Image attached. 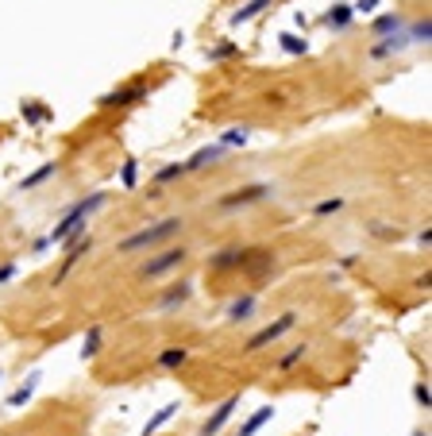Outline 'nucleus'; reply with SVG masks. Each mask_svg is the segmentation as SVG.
Instances as JSON below:
<instances>
[{
  "instance_id": "obj_1",
  "label": "nucleus",
  "mask_w": 432,
  "mask_h": 436,
  "mask_svg": "<svg viewBox=\"0 0 432 436\" xmlns=\"http://www.w3.org/2000/svg\"><path fill=\"white\" fill-rule=\"evenodd\" d=\"M108 205V193L105 189H93L89 197H82V201H74L66 212L59 217V224L50 228V235H43L50 247H62L70 244V240H77V235H85V224H89L93 212H100Z\"/></svg>"
},
{
  "instance_id": "obj_2",
  "label": "nucleus",
  "mask_w": 432,
  "mask_h": 436,
  "mask_svg": "<svg viewBox=\"0 0 432 436\" xmlns=\"http://www.w3.org/2000/svg\"><path fill=\"white\" fill-rule=\"evenodd\" d=\"M182 228H185L182 217H162V220H155V224H143V228H135L132 235H124V240L116 244V251L120 255L158 251V247H167L174 235H182Z\"/></svg>"
},
{
  "instance_id": "obj_3",
  "label": "nucleus",
  "mask_w": 432,
  "mask_h": 436,
  "mask_svg": "<svg viewBox=\"0 0 432 436\" xmlns=\"http://www.w3.org/2000/svg\"><path fill=\"white\" fill-rule=\"evenodd\" d=\"M185 259H190V251H185L182 244H178V247H158L155 255H147V263H143L135 274H139L143 282H158V278H167V274H174V270H182Z\"/></svg>"
},
{
  "instance_id": "obj_4",
  "label": "nucleus",
  "mask_w": 432,
  "mask_h": 436,
  "mask_svg": "<svg viewBox=\"0 0 432 436\" xmlns=\"http://www.w3.org/2000/svg\"><path fill=\"white\" fill-rule=\"evenodd\" d=\"M293 325H298V313L293 309H286V313H278L270 325H263L259 332H251L247 336V344H243V352L247 355H255V352H263V348H270V344H278L286 332H293Z\"/></svg>"
},
{
  "instance_id": "obj_5",
  "label": "nucleus",
  "mask_w": 432,
  "mask_h": 436,
  "mask_svg": "<svg viewBox=\"0 0 432 436\" xmlns=\"http://www.w3.org/2000/svg\"><path fill=\"white\" fill-rule=\"evenodd\" d=\"M270 193H275V185H270V182H247V185H240V189H232V193H220V201H216V209H220V212L247 209V205H259V201H266Z\"/></svg>"
},
{
  "instance_id": "obj_6",
  "label": "nucleus",
  "mask_w": 432,
  "mask_h": 436,
  "mask_svg": "<svg viewBox=\"0 0 432 436\" xmlns=\"http://www.w3.org/2000/svg\"><path fill=\"white\" fill-rule=\"evenodd\" d=\"M62 247H66V255H62V267H59V274H54V282H66L70 270H74L77 263L93 251V235L85 232V235H77V240H70V244H62Z\"/></svg>"
},
{
  "instance_id": "obj_7",
  "label": "nucleus",
  "mask_w": 432,
  "mask_h": 436,
  "mask_svg": "<svg viewBox=\"0 0 432 436\" xmlns=\"http://www.w3.org/2000/svg\"><path fill=\"white\" fill-rule=\"evenodd\" d=\"M139 101H147V85L132 81V85H120V89L105 93V97H100V109H132V104H139Z\"/></svg>"
},
{
  "instance_id": "obj_8",
  "label": "nucleus",
  "mask_w": 432,
  "mask_h": 436,
  "mask_svg": "<svg viewBox=\"0 0 432 436\" xmlns=\"http://www.w3.org/2000/svg\"><path fill=\"white\" fill-rule=\"evenodd\" d=\"M236 410H240V394L224 398V402H220L213 413H208V421H205V425L197 428V436H220V433H224V425L232 421V413H236Z\"/></svg>"
},
{
  "instance_id": "obj_9",
  "label": "nucleus",
  "mask_w": 432,
  "mask_h": 436,
  "mask_svg": "<svg viewBox=\"0 0 432 436\" xmlns=\"http://www.w3.org/2000/svg\"><path fill=\"white\" fill-rule=\"evenodd\" d=\"M251 255H259V251H251V247H240V244H236V247H224V251L208 255V270H232V267H243Z\"/></svg>"
},
{
  "instance_id": "obj_10",
  "label": "nucleus",
  "mask_w": 432,
  "mask_h": 436,
  "mask_svg": "<svg viewBox=\"0 0 432 436\" xmlns=\"http://www.w3.org/2000/svg\"><path fill=\"white\" fill-rule=\"evenodd\" d=\"M406 47H409V39H406V27H401L398 35H386V39H374V42H371V51H367V54L383 62V59H394V54H401Z\"/></svg>"
},
{
  "instance_id": "obj_11",
  "label": "nucleus",
  "mask_w": 432,
  "mask_h": 436,
  "mask_svg": "<svg viewBox=\"0 0 432 436\" xmlns=\"http://www.w3.org/2000/svg\"><path fill=\"white\" fill-rule=\"evenodd\" d=\"M190 294H193V282H174V286H167L162 290V297H158V309L162 313H170V309H182L185 302H190Z\"/></svg>"
},
{
  "instance_id": "obj_12",
  "label": "nucleus",
  "mask_w": 432,
  "mask_h": 436,
  "mask_svg": "<svg viewBox=\"0 0 432 436\" xmlns=\"http://www.w3.org/2000/svg\"><path fill=\"white\" fill-rule=\"evenodd\" d=\"M220 159H224V147H216V143H208V147H197V151L185 159V174H193V170H205V166H216Z\"/></svg>"
},
{
  "instance_id": "obj_13",
  "label": "nucleus",
  "mask_w": 432,
  "mask_h": 436,
  "mask_svg": "<svg viewBox=\"0 0 432 436\" xmlns=\"http://www.w3.org/2000/svg\"><path fill=\"white\" fill-rule=\"evenodd\" d=\"M174 417H178V402H167L162 410H155V413H151V421L139 428V436H158V433H162V428H167Z\"/></svg>"
},
{
  "instance_id": "obj_14",
  "label": "nucleus",
  "mask_w": 432,
  "mask_h": 436,
  "mask_svg": "<svg viewBox=\"0 0 432 436\" xmlns=\"http://www.w3.org/2000/svg\"><path fill=\"white\" fill-rule=\"evenodd\" d=\"M406 24H409V20L401 16V12H386V16H374L371 35H374V39H386V35H398Z\"/></svg>"
},
{
  "instance_id": "obj_15",
  "label": "nucleus",
  "mask_w": 432,
  "mask_h": 436,
  "mask_svg": "<svg viewBox=\"0 0 432 436\" xmlns=\"http://www.w3.org/2000/svg\"><path fill=\"white\" fill-rule=\"evenodd\" d=\"M39 371H31V375H27V382L24 386H16V390H12L8 394V410H20V405H27L35 398V390H39Z\"/></svg>"
},
{
  "instance_id": "obj_16",
  "label": "nucleus",
  "mask_w": 432,
  "mask_h": 436,
  "mask_svg": "<svg viewBox=\"0 0 432 436\" xmlns=\"http://www.w3.org/2000/svg\"><path fill=\"white\" fill-rule=\"evenodd\" d=\"M270 421H275V405H259V410H255V413H251V417L240 425V433H236V436H255L259 428H263V425H270Z\"/></svg>"
},
{
  "instance_id": "obj_17",
  "label": "nucleus",
  "mask_w": 432,
  "mask_h": 436,
  "mask_svg": "<svg viewBox=\"0 0 432 436\" xmlns=\"http://www.w3.org/2000/svg\"><path fill=\"white\" fill-rule=\"evenodd\" d=\"M255 309H259V297H255V294H243V297H236V302L228 305V320H232V325H240V320H247Z\"/></svg>"
},
{
  "instance_id": "obj_18",
  "label": "nucleus",
  "mask_w": 432,
  "mask_h": 436,
  "mask_svg": "<svg viewBox=\"0 0 432 436\" xmlns=\"http://www.w3.org/2000/svg\"><path fill=\"white\" fill-rule=\"evenodd\" d=\"M54 174H59V162H43L39 170H31V174H27L24 182H20V189H24V193H31V189H39L43 182H50Z\"/></svg>"
},
{
  "instance_id": "obj_19",
  "label": "nucleus",
  "mask_w": 432,
  "mask_h": 436,
  "mask_svg": "<svg viewBox=\"0 0 432 436\" xmlns=\"http://www.w3.org/2000/svg\"><path fill=\"white\" fill-rule=\"evenodd\" d=\"M100 348H105V328L100 325H93L89 332H85V340H82V359L89 363V359H97L100 355Z\"/></svg>"
},
{
  "instance_id": "obj_20",
  "label": "nucleus",
  "mask_w": 432,
  "mask_h": 436,
  "mask_svg": "<svg viewBox=\"0 0 432 436\" xmlns=\"http://www.w3.org/2000/svg\"><path fill=\"white\" fill-rule=\"evenodd\" d=\"M155 363H158L162 371H178V367H185V363H190V352H185V348H162Z\"/></svg>"
},
{
  "instance_id": "obj_21",
  "label": "nucleus",
  "mask_w": 432,
  "mask_h": 436,
  "mask_svg": "<svg viewBox=\"0 0 432 436\" xmlns=\"http://www.w3.org/2000/svg\"><path fill=\"white\" fill-rule=\"evenodd\" d=\"M351 20H355V16H351V4H332V8L324 12V24L332 27V31H344Z\"/></svg>"
},
{
  "instance_id": "obj_22",
  "label": "nucleus",
  "mask_w": 432,
  "mask_h": 436,
  "mask_svg": "<svg viewBox=\"0 0 432 436\" xmlns=\"http://www.w3.org/2000/svg\"><path fill=\"white\" fill-rule=\"evenodd\" d=\"M270 4H275V0H247L240 12H232V24H236V27H240V24H251V20H255L259 12H266Z\"/></svg>"
},
{
  "instance_id": "obj_23",
  "label": "nucleus",
  "mask_w": 432,
  "mask_h": 436,
  "mask_svg": "<svg viewBox=\"0 0 432 436\" xmlns=\"http://www.w3.org/2000/svg\"><path fill=\"white\" fill-rule=\"evenodd\" d=\"M251 139V127H243V124H236V127H228V132H220V139H216V147H243V143Z\"/></svg>"
},
{
  "instance_id": "obj_24",
  "label": "nucleus",
  "mask_w": 432,
  "mask_h": 436,
  "mask_svg": "<svg viewBox=\"0 0 432 436\" xmlns=\"http://www.w3.org/2000/svg\"><path fill=\"white\" fill-rule=\"evenodd\" d=\"M406 39H409V47H413V42H429L432 39V20L424 16V20H417V24H406Z\"/></svg>"
},
{
  "instance_id": "obj_25",
  "label": "nucleus",
  "mask_w": 432,
  "mask_h": 436,
  "mask_svg": "<svg viewBox=\"0 0 432 436\" xmlns=\"http://www.w3.org/2000/svg\"><path fill=\"white\" fill-rule=\"evenodd\" d=\"M178 178H185V162H167V166L155 170V185H170Z\"/></svg>"
},
{
  "instance_id": "obj_26",
  "label": "nucleus",
  "mask_w": 432,
  "mask_h": 436,
  "mask_svg": "<svg viewBox=\"0 0 432 436\" xmlns=\"http://www.w3.org/2000/svg\"><path fill=\"white\" fill-rule=\"evenodd\" d=\"M305 355H309V344H298V348H290V352H286L282 359H278V371H282V375H286V371H293L301 359H305Z\"/></svg>"
},
{
  "instance_id": "obj_27",
  "label": "nucleus",
  "mask_w": 432,
  "mask_h": 436,
  "mask_svg": "<svg viewBox=\"0 0 432 436\" xmlns=\"http://www.w3.org/2000/svg\"><path fill=\"white\" fill-rule=\"evenodd\" d=\"M120 185H124V189H135V185H139V162L135 159H124V166H120Z\"/></svg>"
},
{
  "instance_id": "obj_28",
  "label": "nucleus",
  "mask_w": 432,
  "mask_h": 436,
  "mask_svg": "<svg viewBox=\"0 0 432 436\" xmlns=\"http://www.w3.org/2000/svg\"><path fill=\"white\" fill-rule=\"evenodd\" d=\"M344 205H348L344 197H324V201H316V205H313V217H336V212H340Z\"/></svg>"
},
{
  "instance_id": "obj_29",
  "label": "nucleus",
  "mask_w": 432,
  "mask_h": 436,
  "mask_svg": "<svg viewBox=\"0 0 432 436\" xmlns=\"http://www.w3.org/2000/svg\"><path fill=\"white\" fill-rule=\"evenodd\" d=\"M278 39H282V51H286V54H305V51H309L305 39H298V35H290V31L278 35Z\"/></svg>"
},
{
  "instance_id": "obj_30",
  "label": "nucleus",
  "mask_w": 432,
  "mask_h": 436,
  "mask_svg": "<svg viewBox=\"0 0 432 436\" xmlns=\"http://www.w3.org/2000/svg\"><path fill=\"white\" fill-rule=\"evenodd\" d=\"M378 4L383 0H355L351 4V16H371V12H378Z\"/></svg>"
},
{
  "instance_id": "obj_31",
  "label": "nucleus",
  "mask_w": 432,
  "mask_h": 436,
  "mask_svg": "<svg viewBox=\"0 0 432 436\" xmlns=\"http://www.w3.org/2000/svg\"><path fill=\"white\" fill-rule=\"evenodd\" d=\"M413 398H417V405H424V410H429V405H432V390H429V382H417V386H413Z\"/></svg>"
},
{
  "instance_id": "obj_32",
  "label": "nucleus",
  "mask_w": 432,
  "mask_h": 436,
  "mask_svg": "<svg viewBox=\"0 0 432 436\" xmlns=\"http://www.w3.org/2000/svg\"><path fill=\"white\" fill-rule=\"evenodd\" d=\"M16 274H20V267H16V263H0V286H8Z\"/></svg>"
},
{
  "instance_id": "obj_33",
  "label": "nucleus",
  "mask_w": 432,
  "mask_h": 436,
  "mask_svg": "<svg viewBox=\"0 0 432 436\" xmlns=\"http://www.w3.org/2000/svg\"><path fill=\"white\" fill-rule=\"evenodd\" d=\"M232 51H236L232 42H224V47H216V51H213V54H208V59H228V54H232Z\"/></svg>"
},
{
  "instance_id": "obj_34",
  "label": "nucleus",
  "mask_w": 432,
  "mask_h": 436,
  "mask_svg": "<svg viewBox=\"0 0 432 436\" xmlns=\"http://www.w3.org/2000/svg\"><path fill=\"white\" fill-rule=\"evenodd\" d=\"M413 436H429V433H424V428H417V433H413Z\"/></svg>"
},
{
  "instance_id": "obj_35",
  "label": "nucleus",
  "mask_w": 432,
  "mask_h": 436,
  "mask_svg": "<svg viewBox=\"0 0 432 436\" xmlns=\"http://www.w3.org/2000/svg\"><path fill=\"white\" fill-rule=\"evenodd\" d=\"M0 378H4V371H0Z\"/></svg>"
}]
</instances>
